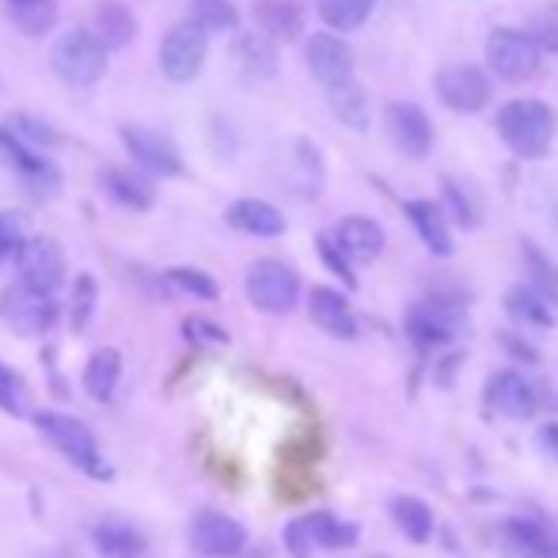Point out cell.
Returning a JSON list of instances; mask_svg holds the SVG:
<instances>
[{
	"label": "cell",
	"mask_w": 558,
	"mask_h": 558,
	"mask_svg": "<svg viewBox=\"0 0 558 558\" xmlns=\"http://www.w3.org/2000/svg\"><path fill=\"white\" fill-rule=\"evenodd\" d=\"M50 65L69 88H92L107 73V43L92 27H69L53 38Z\"/></svg>",
	"instance_id": "1"
},
{
	"label": "cell",
	"mask_w": 558,
	"mask_h": 558,
	"mask_svg": "<svg viewBox=\"0 0 558 558\" xmlns=\"http://www.w3.org/2000/svg\"><path fill=\"white\" fill-rule=\"evenodd\" d=\"M498 133L517 156L539 160L555 137V111L539 99H513L498 111Z\"/></svg>",
	"instance_id": "2"
},
{
	"label": "cell",
	"mask_w": 558,
	"mask_h": 558,
	"mask_svg": "<svg viewBox=\"0 0 558 558\" xmlns=\"http://www.w3.org/2000/svg\"><path fill=\"white\" fill-rule=\"evenodd\" d=\"M35 429L53 448H58V452L65 456V460H73L76 468L84 471V475L99 478V483H107V478L114 475V471L104 463V456H99L96 434H92V429L84 426V422L69 418V414H58V411H35Z\"/></svg>",
	"instance_id": "3"
},
{
	"label": "cell",
	"mask_w": 558,
	"mask_h": 558,
	"mask_svg": "<svg viewBox=\"0 0 558 558\" xmlns=\"http://www.w3.org/2000/svg\"><path fill=\"white\" fill-rule=\"evenodd\" d=\"M243 289H247V301L255 304L258 312H266V316H286V312L296 308L301 278H296L293 266L281 263V258H258V263H251Z\"/></svg>",
	"instance_id": "4"
},
{
	"label": "cell",
	"mask_w": 558,
	"mask_h": 558,
	"mask_svg": "<svg viewBox=\"0 0 558 558\" xmlns=\"http://www.w3.org/2000/svg\"><path fill=\"white\" fill-rule=\"evenodd\" d=\"M0 319H4V327L12 335L38 338V335L53 331V324H58V301H53V293H46V289H35V286H27V281H20V286H8L4 293H0Z\"/></svg>",
	"instance_id": "5"
},
{
	"label": "cell",
	"mask_w": 558,
	"mask_h": 558,
	"mask_svg": "<svg viewBox=\"0 0 558 558\" xmlns=\"http://www.w3.org/2000/svg\"><path fill=\"white\" fill-rule=\"evenodd\" d=\"M357 544V524L338 521L335 513H304L296 521H289L286 529V551L293 558H312L316 551H338V547Z\"/></svg>",
	"instance_id": "6"
},
{
	"label": "cell",
	"mask_w": 558,
	"mask_h": 558,
	"mask_svg": "<svg viewBox=\"0 0 558 558\" xmlns=\"http://www.w3.org/2000/svg\"><path fill=\"white\" fill-rule=\"evenodd\" d=\"M209 31L198 20H183L163 35L160 43V73L171 84H191L206 65Z\"/></svg>",
	"instance_id": "7"
},
{
	"label": "cell",
	"mask_w": 558,
	"mask_h": 558,
	"mask_svg": "<svg viewBox=\"0 0 558 558\" xmlns=\"http://www.w3.org/2000/svg\"><path fill=\"white\" fill-rule=\"evenodd\" d=\"M539 50L536 35H524L513 27H498L486 38V65L509 84H524L539 73Z\"/></svg>",
	"instance_id": "8"
},
{
	"label": "cell",
	"mask_w": 558,
	"mask_h": 558,
	"mask_svg": "<svg viewBox=\"0 0 558 558\" xmlns=\"http://www.w3.org/2000/svg\"><path fill=\"white\" fill-rule=\"evenodd\" d=\"M463 327V308L456 301H445V296H434V301H422L407 312V335L418 350H437V345H448Z\"/></svg>",
	"instance_id": "9"
},
{
	"label": "cell",
	"mask_w": 558,
	"mask_h": 558,
	"mask_svg": "<svg viewBox=\"0 0 558 558\" xmlns=\"http://www.w3.org/2000/svg\"><path fill=\"white\" fill-rule=\"evenodd\" d=\"M483 399L494 414H501V418H532V414L539 411V403H544L539 384H532L529 376L517 373V368L494 373L490 380H486Z\"/></svg>",
	"instance_id": "10"
},
{
	"label": "cell",
	"mask_w": 558,
	"mask_h": 558,
	"mask_svg": "<svg viewBox=\"0 0 558 558\" xmlns=\"http://www.w3.org/2000/svg\"><path fill=\"white\" fill-rule=\"evenodd\" d=\"M191 547L202 558H235L247 547V529L235 517L206 509L191 521Z\"/></svg>",
	"instance_id": "11"
},
{
	"label": "cell",
	"mask_w": 558,
	"mask_h": 558,
	"mask_svg": "<svg viewBox=\"0 0 558 558\" xmlns=\"http://www.w3.org/2000/svg\"><path fill=\"white\" fill-rule=\"evenodd\" d=\"M15 266H20V281L46 289V293H58L61 281H65V251L50 235H35V240L23 243Z\"/></svg>",
	"instance_id": "12"
},
{
	"label": "cell",
	"mask_w": 558,
	"mask_h": 558,
	"mask_svg": "<svg viewBox=\"0 0 558 558\" xmlns=\"http://www.w3.org/2000/svg\"><path fill=\"white\" fill-rule=\"evenodd\" d=\"M437 96H441L448 111L475 114L490 104V81L475 65H448L437 73Z\"/></svg>",
	"instance_id": "13"
},
{
	"label": "cell",
	"mask_w": 558,
	"mask_h": 558,
	"mask_svg": "<svg viewBox=\"0 0 558 558\" xmlns=\"http://www.w3.org/2000/svg\"><path fill=\"white\" fill-rule=\"evenodd\" d=\"M122 145L145 171H156V175H183V156H179V145L171 137H163V133L145 130V125H125Z\"/></svg>",
	"instance_id": "14"
},
{
	"label": "cell",
	"mask_w": 558,
	"mask_h": 558,
	"mask_svg": "<svg viewBox=\"0 0 558 558\" xmlns=\"http://www.w3.org/2000/svg\"><path fill=\"white\" fill-rule=\"evenodd\" d=\"M228 58L243 81H270L278 73V46L266 31H235V38L228 43Z\"/></svg>",
	"instance_id": "15"
},
{
	"label": "cell",
	"mask_w": 558,
	"mask_h": 558,
	"mask_svg": "<svg viewBox=\"0 0 558 558\" xmlns=\"http://www.w3.org/2000/svg\"><path fill=\"white\" fill-rule=\"evenodd\" d=\"M384 122H388L391 145H396L403 156H411V160H422V156L429 153V145H434V125H429V118L422 107L391 104L388 111H384Z\"/></svg>",
	"instance_id": "16"
},
{
	"label": "cell",
	"mask_w": 558,
	"mask_h": 558,
	"mask_svg": "<svg viewBox=\"0 0 558 558\" xmlns=\"http://www.w3.org/2000/svg\"><path fill=\"white\" fill-rule=\"evenodd\" d=\"M0 163L12 168L15 175H20L27 186H35V191H53V186H58L53 163H46L43 156L31 153V145L12 130V125H0Z\"/></svg>",
	"instance_id": "17"
},
{
	"label": "cell",
	"mask_w": 558,
	"mask_h": 558,
	"mask_svg": "<svg viewBox=\"0 0 558 558\" xmlns=\"http://www.w3.org/2000/svg\"><path fill=\"white\" fill-rule=\"evenodd\" d=\"M304 61L324 88L353 81V50L338 35H312L308 46H304Z\"/></svg>",
	"instance_id": "18"
},
{
	"label": "cell",
	"mask_w": 558,
	"mask_h": 558,
	"mask_svg": "<svg viewBox=\"0 0 558 558\" xmlns=\"http://www.w3.org/2000/svg\"><path fill=\"white\" fill-rule=\"evenodd\" d=\"M308 312H312V324H316L319 331L335 335V338H357V331H361L350 301H345L342 293H335V289H327V286L312 289Z\"/></svg>",
	"instance_id": "19"
},
{
	"label": "cell",
	"mask_w": 558,
	"mask_h": 558,
	"mask_svg": "<svg viewBox=\"0 0 558 558\" xmlns=\"http://www.w3.org/2000/svg\"><path fill=\"white\" fill-rule=\"evenodd\" d=\"M225 221L235 228V232L258 235V240H274V235L286 232V217H281L278 206L263 198H240L225 209Z\"/></svg>",
	"instance_id": "20"
},
{
	"label": "cell",
	"mask_w": 558,
	"mask_h": 558,
	"mask_svg": "<svg viewBox=\"0 0 558 558\" xmlns=\"http://www.w3.org/2000/svg\"><path fill=\"white\" fill-rule=\"evenodd\" d=\"M501 551L506 558H558V539L524 517H509L501 524Z\"/></svg>",
	"instance_id": "21"
},
{
	"label": "cell",
	"mask_w": 558,
	"mask_h": 558,
	"mask_svg": "<svg viewBox=\"0 0 558 558\" xmlns=\"http://www.w3.org/2000/svg\"><path fill=\"white\" fill-rule=\"evenodd\" d=\"M92 547L104 558H141L148 551V539L130 521H99L92 524Z\"/></svg>",
	"instance_id": "22"
},
{
	"label": "cell",
	"mask_w": 558,
	"mask_h": 558,
	"mask_svg": "<svg viewBox=\"0 0 558 558\" xmlns=\"http://www.w3.org/2000/svg\"><path fill=\"white\" fill-rule=\"evenodd\" d=\"M251 15H255L258 31H266L274 43H293L304 31V12L296 0H255Z\"/></svg>",
	"instance_id": "23"
},
{
	"label": "cell",
	"mask_w": 558,
	"mask_h": 558,
	"mask_svg": "<svg viewBox=\"0 0 558 558\" xmlns=\"http://www.w3.org/2000/svg\"><path fill=\"white\" fill-rule=\"evenodd\" d=\"M338 247L350 255V263H373L384 251V228L373 217H345L335 232Z\"/></svg>",
	"instance_id": "24"
},
{
	"label": "cell",
	"mask_w": 558,
	"mask_h": 558,
	"mask_svg": "<svg viewBox=\"0 0 558 558\" xmlns=\"http://www.w3.org/2000/svg\"><path fill=\"white\" fill-rule=\"evenodd\" d=\"M118 384H122V353L114 345H99L88 357V365H84V391L96 403H111Z\"/></svg>",
	"instance_id": "25"
},
{
	"label": "cell",
	"mask_w": 558,
	"mask_h": 558,
	"mask_svg": "<svg viewBox=\"0 0 558 558\" xmlns=\"http://www.w3.org/2000/svg\"><path fill=\"white\" fill-rule=\"evenodd\" d=\"M92 31L104 38L107 50H122V46H130L133 35H137V20H133L130 8L118 4V0H99L96 15H92Z\"/></svg>",
	"instance_id": "26"
},
{
	"label": "cell",
	"mask_w": 558,
	"mask_h": 558,
	"mask_svg": "<svg viewBox=\"0 0 558 558\" xmlns=\"http://www.w3.org/2000/svg\"><path fill=\"white\" fill-rule=\"evenodd\" d=\"M506 312L517 319V324L529 327H555V308L551 296L539 286H513L506 293Z\"/></svg>",
	"instance_id": "27"
},
{
	"label": "cell",
	"mask_w": 558,
	"mask_h": 558,
	"mask_svg": "<svg viewBox=\"0 0 558 558\" xmlns=\"http://www.w3.org/2000/svg\"><path fill=\"white\" fill-rule=\"evenodd\" d=\"M99 186H104V194L114 202V206H125V209H148L156 202L153 186H148L141 175L122 171V168H107L104 175H99Z\"/></svg>",
	"instance_id": "28"
},
{
	"label": "cell",
	"mask_w": 558,
	"mask_h": 558,
	"mask_svg": "<svg viewBox=\"0 0 558 558\" xmlns=\"http://www.w3.org/2000/svg\"><path fill=\"white\" fill-rule=\"evenodd\" d=\"M407 217H411L422 243H426L434 255H452V232H448L441 206H434V202H407Z\"/></svg>",
	"instance_id": "29"
},
{
	"label": "cell",
	"mask_w": 558,
	"mask_h": 558,
	"mask_svg": "<svg viewBox=\"0 0 558 558\" xmlns=\"http://www.w3.org/2000/svg\"><path fill=\"white\" fill-rule=\"evenodd\" d=\"M327 104H331L338 122L350 125L353 133L368 130V96L357 81H342V84H335V88H327Z\"/></svg>",
	"instance_id": "30"
},
{
	"label": "cell",
	"mask_w": 558,
	"mask_h": 558,
	"mask_svg": "<svg viewBox=\"0 0 558 558\" xmlns=\"http://www.w3.org/2000/svg\"><path fill=\"white\" fill-rule=\"evenodd\" d=\"M391 517H396V524L403 529V536L411 539V544H426V539L434 536V509L422 498H411V494L396 498L391 501Z\"/></svg>",
	"instance_id": "31"
},
{
	"label": "cell",
	"mask_w": 558,
	"mask_h": 558,
	"mask_svg": "<svg viewBox=\"0 0 558 558\" xmlns=\"http://www.w3.org/2000/svg\"><path fill=\"white\" fill-rule=\"evenodd\" d=\"M376 0H319V20L331 31H357L373 15Z\"/></svg>",
	"instance_id": "32"
},
{
	"label": "cell",
	"mask_w": 558,
	"mask_h": 558,
	"mask_svg": "<svg viewBox=\"0 0 558 558\" xmlns=\"http://www.w3.org/2000/svg\"><path fill=\"white\" fill-rule=\"evenodd\" d=\"M96 304H99V281L92 274H81L73 281V301H69V324H73V331H88L92 316H96Z\"/></svg>",
	"instance_id": "33"
},
{
	"label": "cell",
	"mask_w": 558,
	"mask_h": 558,
	"mask_svg": "<svg viewBox=\"0 0 558 558\" xmlns=\"http://www.w3.org/2000/svg\"><path fill=\"white\" fill-rule=\"evenodd\" d=\"M191 20H198L206 31H235L240 15L232 0H191Z\"/></svg>",
	"instance_id": "34"
},
{
	"label": "cell",
	"mask_w": 558,
	"mask_h": 558,
	"mask_svg": "<svg viewBox=\"0 0 558 558\" xmlns=\"http://www.w3.org/2000/svg\"><path fill=\"white\" fill-rule=\"evenodd\" d=\"M0 411L15 414V418H35L27 388H23V380L4 365V361H0Z\"/></svg>",
	"instance_id": "35"
},
{
	"label": "cell",
	"mask_w": 558,
	"mask_h": 558,
	"mask_svg": "<svg viewBox=\"0 0 558 558\" xmlns=\"http://www.w3.org/2000/svg\"><path fill=\"white\" fill-rule=\"evenodd\" d=\"M168 286H175L179 293H186V296H198V301H217V296H221V286H217L209 274L191 270V266H179V270H171Z\"/></svg>",
	"instance_id": "36"
},
{
	"label": "cell",
	"mask_w": 558,
	"mask_h": 558,
	"mask_svg": "<svg viewBox=\"0 0 558 558\" xmlns=\"http://www.w3.org/2000/svg\"><path fill=\"white\" fill-rule=\"evenodd\" d=\"M8 12H12L15 27H23L27 35H46L58 20L53 0H46V4H8Z\"/></svg>",
	"instance_id": "37"
},
{
	"label": "cell",
	"mask_w": 558,
	"mask_h": 558,
	"mask_svg": "<svg viewBox=\"0 0 558 558\" xmlns=\"http://www.w3.org/2000/svg\"><path fill=\"white\" fill-rule=\"evenodd\" d=\"M524 263H529V270H532V286H539L547 296H558V266L536 247V243H524Z\"/></svg>",
	"instance_id": "38"
},
{
	"label": "cell",
	"mask_w": 558,
	"mask_h": 558,
	"mask_svg": "<svg viewBox=\"0 0 558 558\" xmlns=\"http://www.w3.org/2000/svg\"><path fill=\"white\" fill-rule=\"evenodd\" d=\"M12 130L20 133L27 145H38V148H53V145H61V133L53 130V125H46L43 118H35V114H12Z\"/></svg>",
	"instance_id": "39"
},
{
	"label": "cell",
	"mask_w": 558,
	"mask_h": 558,
	"mask_svg": "<svg viewBox=\"0 0 558 558\" xmlns=\"http://www.w3.org/2000/svg\"><path fill=\"white\" fill-rule=\"evenodd\" d=\"M23 243H27V221H23V214H0V266L8 258H20Z\"/></svg>",
	"instance_id": "40"
},
{
	"label": "cell",
	"mask_w": 558,
	"mask_h": 558,
	"mask_svg": "<svg viewBox=\"0 0 558 558\" xmlns=\"http://www.w3.org/2000/svg\"><path fill=\"white\" fill-rule=\"evenodd\" d=\"M183 335H186V342L191 345H225L228 342V331L225 327H217L214 319H206V316H186L183 319Z\"/></svg>",
	"instance_id": "41"
},
{
	"label": "cell",
	"mask_w": 558,
	"mask_h": 558,
	"mask_svg": "<svg viewBox=\"0 0 558 558\" xmlns=\"http://www.w3.org/2000/svg\"><path fill=\"white\" fill-rule=\"evenodd\" d=\"M319 255H324V263L331 266V274L345 281V286H357V278H353V266H350V255H345L342 247H338V240H327V235H319Z\"/></svg>",
	"instance_id": "42"
},
{
	"label": "cell",
	"mask_w": 558,
	"mask_h": 558,
	"mask_svg": "<svg viewBox=\"0 0 558 558\" xmlns=\"http://www.w3.org/2000/svg\"><path fill=\"white\" fill-rule=\"evenodd\" d=\"M532 35H536V43L544 46L547 53H558V0H555V4H547L544 12L536 15V27H532Z\"/></svg>",
	"instance_id": "43"
},
{
	"label": "cell",
	"mask_w": 558,
	"mask_h": 558,
	"mask_svg": "<svg viewBox=\"0 0 558 558\" xmlns=\"http://www.w3.org/2000/svg\"><path fill=\"white\" fill-rule=\"evenodd\" d=\"M501 342L509 345V350H513V357H524V361H536V350H532V345H524V342H517L513 335H501Z\"/></svg>",
	"instance_id": "44"
},
{
	"label": "cell",
	"mask_w": 558,
	"mask_h": 558,
	"mask_svg": "<svg viewBox=\"0 0 558 558\" xmlns=\"http://www.w3.org/2000/svg\"><path fill=\"white\" fill-rule=\"evenodd\" d=\"M539 445H544V452L558 456V426H544V429H539Z\"/></svg>",
	"instance_id": "45"
},
{
	"label": "cell",
	"mask_w": 558,
	"mask_h": 558,
	"mask_svg": "<svg viewBox=\"0 0 558 558\" xmlns=\"http://www.w3.org/2000/svg\"><path fill=\"white\" fill-rule=\"evenodd\" d=\"M8 4H46V0H8Z\"/></svg>",
	"instance_id": "46"
}]
</instances>
